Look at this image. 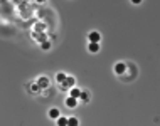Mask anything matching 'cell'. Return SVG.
I'll use <instances>...</instances> for the list:
<instances>
[{
	"label": "cell",
	"instance_id": "2e32d148",
	"mask_svg": "<svg viewBox=\"0 0 160 126\" xmlns=\"http://www.w3.org/2000/svg\"><path fill=\"white\" fill-rule=\"evenodd\" d=\"M37 2H39V3H44V2H46V0H37Z\"/></svg>",
	"mask_w": 160,
	"mask_h": 126
},
{
	"label": "cell",
	"instance_id": "30bf717a",
	"mask_svg": "<svg viewBox=\"0 0 160 126\" xmlns=\"http://www.w3.org/2000/svg\"><path fill=\"white\" fill-rule=\"evenodd\" d=\"M64 84H66L68 88L71 89V88H74V86H76V79H74L72 76H68V77H66V81H64Z\"/></svg>",
	"mask_w": 160,
	"mask_h": 126
},
{
	"label": "cell",
	"instance_id": "52a82bcc",
	"mask_svg": "<svg viewBox=\"0 0 160 126\" xmlns=\"http://www.w3.org/2000/svg\"><path fill=\"white\" fill-rule=\"evenodd\" d=\"M99 42H88V51L91 52V54H98L99 52Z\"/></svg>",
	"mask_w": 160,
	"mask_h": 126
},
{
	"label": "cell",
	"instance_id": "277c9868",
	"mask_svg": "<svg viewBox=\"0 0 160 126\" xmlns=\"http://www.w3.org/2000/svg\"><path fill=\"white\" fill-rule=\"evenodd\" d=\"M88 41L89 42H99L101 41V34H99L98 30H91V32L88 34Z\"/></svg>",
	"mask_w": 160,
	"mask_h": 126
},
{
	"label": "cell",
	"instance_id": "9a60e30c",
	"mask_svg": "<svg viewBox=\"0 0 160 126\" xmlns=\"http://www.w3.org/2000/svg\"><path fill=\"white\" fill-rule=\"evenodd\" d=\"M130 2H132V3H133V5H140V3H142V2H143V0H130Z\"/></svg>",
	"mask_w": 160,
	"mask_h": 126
},
{
	"label": "cell",
	"instance_id": "8fae6325",
	"mask_svg": "<svg viewBox=\"0 0 160 126\" xmlns=\"http://www.w3.org/2000/svg\"><path fill=\"white\" fill-rule=\"evenodd\" d=\"M68 121H69V118H64V116H59V118L56 119V124H58V126H66V124H68Z\"/></svg>",
	"mask_w": 160,
	"mask_h": 126
},
{
	"label": "cell",
	"instance_id": "8992f818",
	"mask_svg": "<svg viewBox=\"0 0 160 126\" xmlns=\"http://www.w3.org/2000/svg\"><path fill=\"white\" fill-rule=\"evenodd\" d=\"M47 116H49L51 119H58L59 116H61V111H59V108H51V109L47 111Z\"/></svg>",
	"mask_w": 160,
	"mask_h": 126
},
{
	"label": "cell",
	"instance_id": "4fadbf2b",
	"mask_svg": "<svg viewBox=\"0 0 160 126\" xmlns=\"http://www.w3.org/2000/svg\"><path fill=\"white\" fill-rule=\"evenodd\" d=\"M68 124H69V126H79V119L74 118V116H71V118H69V121H68Z\"/></svg>",
	"mask_w": 160,
	"mask_h": 126
},
{
	"label": "cell",
	"instance_id": "7c38bea8",
	"mask_svg": "<svg viewBox=\"0 0 160 126\" xmlns=\"http://www.w3.org/2000/svg\"><path fill=\"white\" fill-rule=\"evenodd\" d=\"M66 72H58V74H56V81H58L59 82V84H61V82H64V81H66Z\"/></svg>",
	"mask_w": 160,
	"mask_h": 126
},
{
	"label": "cell",
	"instance_id": "6da1fadb",
	"mask_svg": "<svg viewBox=\"0 0 160 126\" xmlns=\"http://www.w3.org/2000/svg\"><path fill=\"white\" fill-rule=\"evenodd\" d=\"M81 101L78 98H74V96H66V99H64V104H66V108H71V109H74V108H78V104H79Z\"/></svg>",
	"mask_w": 160,
	"mask_h": 126
},
{
	"label": "cell",
	"instance_id": "ba28073f",
	"mask_svg": "<svg viewBox=\"0 0 160 126\" xmlns=\"http://www.w3.org/2000/svg\"><path fill=\"white\" fill-rule=\"evenodd\" d=\"M68 93L71 94V96H74V98L79 99V98H81V93H83V89H79L78 86H74V88H71V89L68 91Z\"/></svg>",
	"mask_w": 160,
	"mask_h": 126
},
{
	"label": "cell",
	"instance_id": "7a4b0ae2",
	"mask_svg": "<svg viewBox=\"0 0 160 126\" xmlns=\"http://www.w3.org/2000/svg\"><path fill=\"white\" fill-rule=\"evenodd\" d=\"M127 66H128L127 62H116L113 66V72L116 76H123L125 72H127Z\"/></svg>",
	"mask_w": 160,
	"mask_h": 126
},
{
	"label": "cell",
	"instance_id": "9c48e42d",
	"mask_svg": "<svg viewBox=\"0 0 160 126\" xmlns=\"http://www.w3.org/2000/svg\"><path fill=\"white\" fill-rule=\"evenodd\" d=\"M89 99H91V94H89V91L83 89V93H81L79 101H81V103H89Z\"/></svg>",
	"mask_w": 160,
	"mask_h": 126
},
{
	"label": "cell",
	"instance_id": "5b68a950",
	"mask_svg": "<svg viewBox=\"0 0 160 126\" xmlns=\"http://www.w3.org/2000/svg\"><path fill=\"white\" fill-rule=\"evenodd\" d=\"M27 89H29V93H31V94H34V96L41 93V86L37 84V81H34L32 84H29V86H27Z\"/></svg>",
	"mask_w": 160,
	"mask_h": 126
},
{
	"label": "cell",
	"instance_id": "3957f363",
	"mask_svg": "<svg viewBox=\"0 0 160 126\" xmlns=\"http://www.w3.org/2000/svg\"><path fill=\"white\" fill-rule=\"evenodd\" d=\"M37 84L41 86V89H47V88L51 86V79H49L47 76H41V77L37 79Z\"/></svg>",
	"mask_w": 160,
	"mask_h": 126
},
{
	"label": "cell",
	"instance_id": "5bb4252c",
	"mask_svg": "<svg viewBox=\"0 0 160 126\" xmlns=\"http://www.w3.org/2000/svg\"><path fill=\"white\" fill-rule=\"evenodd\" d=\"M51 46H52V41H47V42H42V49H44V51H49L51 49Z\"/></svg>",
	"mask_w": 160,
	"mask_h": 126
}]
</instances>
